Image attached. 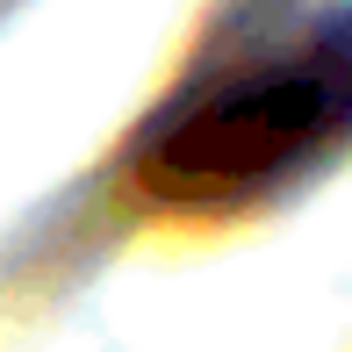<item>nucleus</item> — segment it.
<instances>
[{
    "label": "nucleus",
    "mask_w": 352,
    "mask_h": 352,
    "mask_svg": "<svg viewBox=\"0 0 352 352\" xmlns=\"http://www.w3.org/2000/svg\"><path fill=\"white\" fill-rule=\"evenodd\" d=\"M345 130V79L331 58L259 65L173 101L137 144V187L166 209H237L280 187Z\"/></svg>",
    "instance_id": "obj_1"
}]
</instances>
